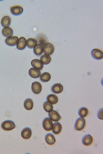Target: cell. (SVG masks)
I'll list each match as a JSON object with an SVG mask.
<instances>
[{
  "label": "cell",
  "mask_w": 103,
  "mask_h": 154,
  "mask_svg": "<svg viewBox=\"0 0 103 154\" xmlns=\"http://www.w3.org/2000/svg\"><path fill=\"white\" fill-rule=\"evenodd\" d=\"M86 121L83 118L79 117L76 120L74 126L75 129L77 130L81 131L85 128L86 125Z\"/></svg>",
  "instance_id": "6da1fadb"
},
{
  "label": "cell",
  "mask_w": 103,
  "mask_h": 154,
  "mask_svg": "<svg viewBox=\"0 0 103 154\" xmlns=\"http://www.w3.org/2000/svg\"><path fill=\"white\" fill-rule=\"evenodd\" d=\"M1 127L3 130L8 131L14 129L15 128L16 126L13 121L7 120L4 121L2 123Z\"/></svg>",
  "instance_id": "7a4b0ae2"
},
{
  "label": "cell",
  "mask_w": 103,
  "mask_h": 154,
  "mask_svg": "<svg viewBox=\"0 0 103 154\" xmlns=\"http://www.w3.org/2000/svg\"><path fill=\"white\" fill-rule=\"evenodd\" d=\"M43 52L45 54L51 55L54 51V47L52 44L48 43H46L43 47Z\"/></svg>",
  "instance_id": "3957f363"
},
{
  "label": "cell",
  "mask_w": 103,
  "mask_h": 154,
  "mask_svg": "<svg viewBox=\"0 0 103 154\" xmlns=\"http://www.w3.org/2000/svg\"><path fill=\"white\" fill-rule=\"evenodd\" d=\"M36 40L37 44L41 45L42 47L46 43H48V41L46 36L44 34H40L37 36Z\"/></svg>",
  "instance_id": "277c9868"
},
{
  "label": "cell",
  "mask_w": 103,
  "mask_h": 154,
  "mask_svg": "<svg viewBox=\"0 0 103 154\" xmlns=\"http://www.w3.org/2000/svg\"><path fill=\"white\" fill-rule=\"evenodd\" d=\"M91 54L92 57L96 60H100L103 57V51L99 49L95 48L92 49L91 52Z\"/></svg>",
  "instance_id": "5b68a950"
},
{
  "label": "cell",
  "mask_w": 103,
  "mask_h": 154,
  "mask_svg": "<svg viewBox=\"0 0 103 154\" xmlns=\"http://www.w3.org/2000/svg\"><path fill=\"white\" fill-rule=\"evenodd\" d=\"M53 122L49 118L46 117L45 118L42 122V126L44 129L46 131H49L52 129Z\"/></svg>",
  "instance_id": "8992f818"
},
{
  "label": "cell",
  "mask_w": 103,
  "mask_h": 154,
  "mask_svg": "<svg viewBox=\"0 0 103 154\" xmlns=\"http://www.w3.org/2000/svg\"><path fill=\"white\" fill-rule=\"evenodd\" d=\"M10 11L11 13L13 15L18 16L22 13L23 11V9L20 6L15 5L11 7Z\"/></svg>",
  "instance_id": "52a82bcc"
},
{
  "label": "cell",
  "mask_w": 103,
  "mask_h": 154,
  "mask_svg": "<svg viewBox=\"0 0 103 154\" xmlns=\"http://www.w3.org/2000/svg\"><path fill=\"white\" fill-rule=\"evenodd\" d=\"M31 89L34 93L36 94H39L41 92L42 90L41 85L38 82H34L32 84Z\"/></svg>",
  "instance_id": "ba28073f"
},
{
  "label": "cell",
  "mask_w": 103,
  "mask_h": 154,
  "mask_svg": "<svg viewBox=\"0 0 103 154\" xmlns=\"http://www.w3.org/2000/svg\"><path fill=\"white\" fill-rule=\"evenodd\" d=\"M50 119L55 122H57L60 120L62 118L58 112L55 110H52L48 113Z\"/></svg>",
  "instance_id": "9c48e42d"
},
{
  "label": "cell",
  "mask_w": 103,
  "mask_h": 154,
  "mask_svg": "<svg viewBox=\"0 0 103 154\" xmlns=\"http://www.w3.org/2000/svg\"><path fill=\"white\" fill-rule=\"evenodd\" d=\"M18 40V37L11 36L6 38L5 41L8 45L10 46H14L16 45Z\"/></svg>",
  "instance_id": "30bf717a"
},
{
  "label": "cell",
  "mask_w": 103,
  "mask_h": 154,
  "mask_svg": "<svg viewBox=\"0 0 103 154\" xmlns=\"http://www.w3.org/2000/svg\"><path fill=\"white\" fill-rule=\"evenodd\" d=\"M27 45V40L25 38L23 37H20L19 39L16 44V48L20 50L24 49Z\"/></svg>",
  "instance_id": "8fae6325"
},
{
  "label": "cell",
  "mask_w": 103,
  "mask_h": 154,
  "mask_svg": "<svg viewBox=\"0 0 103 154\" xmlns=\"http://www.w3.org/2000/svg\"><path fill=\"white\" fill-rule=\"evenodd\" d=\"M82 142L83 145L88 146L92 144L93 142V138L89 134L84 135L82 138Z\"/></svg>",
  "instance_id": "7c38bea8"
},
{
  "label": "cell",
  "mask_w": 103,
  "mask_h": 154,
  "mask_svg": "<svg viewBox=\"0 0 103 154\" xmlns=\"http://www.w3.org/2000/svg\"><path fill=\"white\" fill-rule=\"evenodd\" d=\"M32 132L31 129L28 127L24 128L22 131L21 133V136L24 139H28L30 138L31 136Z\"/></svg>",
  "instance_id": "4fadbf2b"
},
{
  "label": "cell",
  "mask_w": 103,
  "mask_h": 154,
  "mask_svg": "<svg viewBox=\"0 0 103 154\" xmlns=\"http://www.w3.org/2000/svg\"><path fill=\"white\" fill-rule=\"evenodd\" d=\"M63 89V85L59 83H56L53 84L52 86L51 90L54 93L59 94L62 92Z\"/></svg>",
  "instance_id": "5bb4252c"
},
{
  "label": "cell",
  "mask_w": 103,
  "mask_h": 154,
  "mask_svg": "<svg viewBox=\"0 0 103 154\" xmlns=\"http://www.w3.org/2000/svg\"><path fill=\"white\" fill-rule=\"evenodd\" d=\"M29 74L31 77L37 78L40 76L41 72L39 70L34 68H31L29 70Z\"/></svg>",
  "instance_id": "9a60e30c"
},
{
  "label": "cell",
  "mask_w": 103,
  "mask_h": 154,
  "mask_svg": "<svg viewBox=\"0 0 103 154\" xmlns=\"http://www.w3.org/2000/svg\"><path fill=\"white\" fill-rule=\"evenodd\" d=\"M31 64L33 67L39 70H42L43 68L44 65L40 60L35 59L31 62Z\"/></svg>",
  "instance_id": "2e32d148"
},
{
  "label": "cell",
  "mask_w": 103,
  "mask_h": 154,
  "mask_svg": "<svg viewBox=\"0 0 103 154\" xmlns=\"http://www.w3.org/2000/svg\"><path fill=\"white\" fill-rule=\"evenodd\" d=\"M62 126L58 122L54 123L53 125L52 129L53 133L55 134H59L62 130Z\"/></svg>",
  "instance_id": "e0dca14e"
},
{
  "label": "cell",
  "mask_w": 103,
  "mask_h": 154,
  "mask_svg": "<svg viewBox=\"0 0 103 154\" xmlns=\"http://www.w3.org/2000/svg\"><path fill=\"white\" fill-rule=\"evenodd\" d=\"M45 140L46 142L50 145L54 144L56 142L54 136L50 133H48L45 136Z\"/></svg>",
  "instance_id": "ac0fdd59"
},
{
  "label": "cell",
  "mask_w": 103,
  "mask_h": 154,
  "mask_svg": "<svg viewBox=\"0 0 103 154\" xmlns=\"http://www.w3.org/2000/svg\"><path fill=\"white\" fill-rule=\"evenodd\" d=\"M11 23V19L8 16H5L1 19V24L2 26L4 27H8Z\"/></svg>",
  "instance_id": "d6986e66"
},
{
  "label": "cell",
  "mask_w": 103,
  "mask_h": 154,
  "mask_svg": "<svg viewBox=\"0 0 103 154\" xmlns=\"http://www.w3.org/2000/svg\"><path fill=\"white\" fill-rule=\"evenodd\" d=\"M47 101L51 104H55L58 102V99L56 95L54 94H50L47 96Z\"/></svg>",
  "instance_id": "ffe728a7"
},
{
  "label": "cell",
  "mask_w": 103,
  "mask_h": 154,
  "mask_svg": "<svg viewBox=\"0 0 103 154\" xmlns=\"http://www.w3.org/2000/svg\"><path fill=\"white\" fill-rule=\"evenodd\" d=\"M24 108L27 110H32L33 106V100L30 98L26 99L24 102Z\"/></svg>",
  "instance_id": "44dd1931"
},
{
  "label": "cell",
  "mask_w": 103,
  "mask_h": 154,
  "mask_svg": "<svg viewBox=\"0 0 103 154\" xmlns=\"http://www.w3.org/2000/svg\"><path fill=\"white\" fill-rule=\"evenodd\" d=\"M3 35L6 37L11 36L13 34V31L10 27H4L2 30Z\"/></svg>",
  "instance_id": "7402d4cb"
},
{
  "label": "cell",
  "mask_w": 103,
  "mask_h": 154,
  "mask_svg": "<svg viewBox=\"0 0 103 154\" xmlns=\"http://www.w3.org/2000/svg\"><path fill=\"white\" fill-rule=\"evenodd\" d=\"M37 44L36 40L34 38H30L27 40V47L30 49L33 48Z\"/></svg>",
  "instance_id": "603a6c76"
},
{
  "label": "cell",
  "mask_w": 103,
  "mask_h": 154,
  "mask_svg": "<svg viewBox=\"0 0 103 154\" xmlns=\"http://www.w3.org/2000/svg\"><path fill=\"white\" fill-rule=\"evenodd\" d=\"M40 60L43 64L47 65L50 62L51 59L49 55L44 54L41 56L40 57Z\"/></svg>",
  "instance_id": "cb8c5ba5"
},
{
  "label": "cell",
  "mask_w": 103,
  "mask_h": 154,
  "mask_svg": "<svg viewBox=\"0 0 103 154\" xmlns=\"http://www.w3.org/2000/svg\"><path fill=\"white\" fill-rule=\"evenodd\" d=\"M89 112L87 108L82 107L79 109L78 114L81 117L84 118L87 116Z\"/></svg>",
  "instance_id": "d4e9b609"
},
{
  "label": "cell",
  "mask_w": 103,
  "mask_h": 154,
  "mask_svg": "<svg viewBox=\"0 0 103 154\" xmlns=\"http://www.w3.org/2000/svg\"><path fill=\"white\" fill-rule=\"evenodd\" d=\"M51 78V75L49 73L45 72L41 75L40 79L42 82H46L49 81Z\"/></svg>",
  "instance_id": "484cf974"
},
{
  "label": "cell",
  "mask_w": 103,
  "mask_h": 154,
  "mask_svg": "<svg viewBox=\"0 0 103 154\" xmlns=\"http://www.w3.org/2000/svg\"><path fill=\"white\" fill-rule=\"evenodd\" d=\"M33 51L36 55L40 56L43 53V47L39 44H37L33 48Z\"/></svg>",
  "instance_id": "4316f807"
},
{
  "label": "cell",
  "mask_w": 103,
  "mask_h": 154,
  "mask_svg": "<svg viewBox=\"0 0 103 154\" xmlns=\"http://www.w3.org/2000/svg\"><path fill=\"white\" fill-rule=\"evenodd\" d=\"M44 110L47 112H49L53 109V106L51 103L47 101L45 102L43 105Z\"/></svg>",
  "instance_id": "83f0119b"
},
{
  "label": "cell",
  "mask_w": 103,
  "mask_h": 154,
  "mask_svg": "<svg viewBox=\"0 0 103 154\" xmlns=\"http://www.w3.org/2000/svg\"><path fill=\"white\" fill-rule=\"evenodd\" d=\"M97 116L98 118L100 119L103 120V108L100 109L97 113Z\"/></svg>",
  "instance_id": "f1b7e54d"
}]
</instances>
